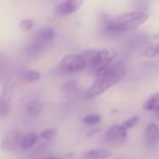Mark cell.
Returning <instances> with one entry per match:
<instances>
[{"label":"cell","mask_w":159,"mask_h":159,"mask_svg":"<svg viewBox=\"0 0 159 159\" xmlns=\"http://www.w3.org/2000/svg\"><path fill=\"white\" fill-rule=\"evenodd\" d=\"M145 143L149 147H156L159 144V128L157 124L151 123L146 127Z\"/></svg>","instance_id":"cell-9"},{"label":"cell","mask_w":159,"mask_h":159,"mask_svg":"<svg viewBox=\"0 0 159 159\" xmlns=\"http://www.w3.org/2000/svg\"><path fill=\"white\" fill-rule=\"evenodd\" d=\"M82 5V1L81 0H67L60 3L56 7L55 11L58 15H67L78 11Z\"/></svg>","instance_id":"cell-8"},{"label":"cell","mask_w":159,"mask_h":159,"mask_svg":"<svg viewBox=\"0 0 159 159\" xmlns=\"http://www.w3.org/2000/svg\"><path fill=\"white\" fill-rule=\"evenodd\" d=\"M77 89H78V84L77 81L75 80H69L63 85V89L67 92H73Z\"/></svg>","instance_id":"cell-21"},{"label":"cell","mask_w":159,"mask_h":159,"mask_svg":"<svg viewBox=\"0 0 159 159\" xmlns=\"http://www.w3.org/2000/svg\"><path fill=\"white\" fill-rule=\"evenodd\" d=\"M55 37V31L54 29L51 27H44L39 30H37L33 34V40L38 41L40 43H43L47 45L49 42H51Z\"/></svg>","instance_id":"cell-10"},{"label":"cell","mask_w":159,"mask_h":159,"mask_svg":"<svg viewBox=\"0 0 159 159\" xmlns=\"http://www.w3.org/2000/svg\"><path fill=\"white\" fill-rule=\"evenodd\" d=\"M25 111L31 116L38 115L43 111V104L38 101H31L26 103Z\"/></svg>","instance_id":"cell-15"},{"label":"cell","mask_w":159,"mask_h":159,"mask_svg":"<svg viewBox=\"0 0 159 159\" xmlns=\"http://www.w3.org/2000/svg\"><path fill=\"white\" fill-rule=\"evenodd\" d=\"M12 91L8 87H4L1 94H0V118L6 117L9 115L11 110L10 99H11Z\"/></svg>","instance_id":"cell-7"},{"label":"cell","mask_w":159,"mask_h":159,"mask_svg":"<svg viewBox=\"0 0 159 159\" xmlns=\"http://www.w3.org/2000/svg\"><path fill=\"white\" fill-rule=\"evenodd\" d=\"M143 110L145 111H159V93L153 94L152 96H150L145 102L143 103L142 106Z\"/></svg>","instance_id":"cell-13"},{"label":"cell","mask_w":159,"mask_h":159,"mask_svg":"<svg viewBox=\"0 0 159 159\" xmlns=\"http://www.w3.org/2000/svg\"><path fill=\"white\" fill-rule=\"evenodd\" d=\"M139 120H140V117L139 116H133L129 119H127L126 121H124L122 123V126L127 130V129H130L132 128H134L138 123H139Z\"/></svg>","instance_id":"cell-19"},{"label":"cell","mask_w":159,"mask_h":159,"mask_svg":"<svg viewBox=\"0 0 159 159\" xmlns=\"http://www.w3.org/2000/svg\"><path fill=\"white\" fill-rule=\"evenodd\" d=\"M127 130L122 125H114L111 127L105 134L106 140L111 143L124 142L127 139Z\"/></svg>","instance_id":"cell-6"},{"label":"cell","mask_w":159,"mask_h":159,"mask_svg":"<svg viewBox=\"0 0 159 159\" xmlns=\"http://www.w3.org/2000/svg\"><path fill=\"white\" fill-rule=\"evenodd\" d=\"M121 78L117 76L112 75H103L97 77L95 83L89 88V89L86 92L87 98H96L106 92L109 89L113 87L115 84H117Z\"/></svg>","instance_id":"cell-4"},{"label":"cell","mask_w":159,"mask_h":159,"mask_svg":"<svg viewBox=\"0 0 159 159\" xmlns=\"http://www.w3.org/2000/svg\"><path fill=\"white\" fill-rule=\"evenodd\" d=\"M45 159H59V158H57V157H47V158H45Z\"/></svg>","instance_id":"cell-25"},{"label":"cell","mask_w":159,"mask_h":159,"mask_svg":"<svg viewBox=\"0 0 159 159\" xmlns=\"http://www.w3.org/2000/svg\"><path fill=\"white\" fill-rule=\"evenodd\" d=\"M84 59L87 67L94 69V71L106 66L115 61L116 53L112 49H86L80 53Z\"/></svg>","instance_id":"cell-2"},{"label":"cell","mask_w":159,"mask_h":159,"mask_svg":"<svg viewBox=\"0 0 159 159\" xmlns=\"http://www.w3.org/2000/svg\"><path fill=\"white\" fill-rule=\"evenodd\" d=\"M46 45L43 43H40L38 41L36 40H32L26 47H25V52L29 55V56H37L38 55L40 52H42V50L45 48Z\"/></svg>","instance_id":"cell-12"},{"label":"cell","mask_w":159,"mask_h":159,"mask_svg":"<svg viewBox=\"0 0 159 159\" xmlns=\"http://www.w3.org/2000/svg\"><path fill=\"white\" fill-rule=\"evenodd\" d=\"M157 53H158V55H159V43L157 44Z\"/></svg>","instance_id":"cell-24"},{"label":"cell","mask_w":159,"mask_h":159,"mask_svg":"<svg viewBox=\"0 0 159 159\" xmlns=\"http://www.w3.org/2000/svg\"><path fill=\"white\" fill-rule=\"evenodd\" d=\"M22 134L19 130L13 129L8 131L1 142V149L4 151H13L20 146L22 141Z\"/></svg>","instance_id":"cell-5"},{"label":"cell","mask_w":159,"mask_h":159,"mask_svg":"<svg viewBox=\"0 0 159 159\" xmlns=\"http://www.w3.org/2000/svg\"><path fill=\"white\" fill-rule=\"evenodd\" d=\"M37 138H38V136L35 132H31V133L26 134L25 136H23L22 138V141L20 143V148L22 150L29 149L30 147L35 145V143L37 142Z\"/></svg>","instance_id":"cell-14"},{"label":"cell","mask_w":159,"mask_h":159,"mask_svg":"<svg viewBox=\"0 0 159 159\" xmlns=\"http://www.w3.org/2000/svg\"><path fill=\"white\" fill-rule=\"evenodd\" d=\"M87 68L86 62L81 54L69 53L65 55L60 63L59 69L64 74H76Z\"/></svg>","instance_id":"cell-3"},{"label":"cell","mask_w":159,"mask_h":159,"mask_svg":"<svg viewBox=\"0 0 159 159\" xmlns=\"http://www.w3.org/2000/svg\"><path fill=\"white\" fill-rule=\"evenodd\" d=\"M101 120L100 116L98 115H95V114H91V115H87L86 116H84L83 118V122L86 125H96L97 123H99Z\"/></svg>","instance_id":"cell-18"},{"label":"cell","mask_w":159,"mask_h":159,"mask_svg":"<svg viewBox=\"0 0 159 159\" xmlns=\"http://www.w3.org/2000/svg\"><path fill=\"white\" fill-rule=\"evenodd\" d=\"M157 116H159V111H158V112H157Z\"/></svg>","instance_id":"cell-26"},{"label":"cell","mask_w":159,"mask_h":159,"mask_svg":"<svg viewBox=\"0 0 159 159\" xmlns=\"http://www.w3.org/2000/svg\"><path fill=\"white\" fill-rule=\"evenodd\" d=\"M56 134H57V129L54 128H50V129H46L42 130L38 136L43 140H51L53 137H55Z\"/></svg>","instance_id":"cell-17"},{"label":"cell","mask_w":159,"mask_h":159,"mask_svg":"<svg viewBox=\"0 0 159 159\" xmlns=\"http://www.w3.org/2000/svg\"><path fill=\"white\" fill-rule=\"evenodd\" d=\"M149 16L142 11H130L114 18L113 20V34H120L135 30L142 25Z\"/></svg>","instance_id":"cell-1"},{"label":"cell","mask_w":159,"mask_h":159,"mask_svg":"<svg viewBox=\"0 0 159 159\" xmlns=\"http://www.w3.org/2000/svg\"><path fill=\"white\" fill-rule=\"evenodd\" d=\"M22 78L25 81H29V82H34V81H37L40 78V74L37 71L35 70H28L25 71L22 74Z\"/></svg>","instance_id":"cell-16"},{"label":"cell","mask_w":159,"mask_h":159,"mask_svg":"<svg viewBox=\"0 0 159 159\" xmlns=\"http://www.w3.org/2000/svg\"><path fill=\"white\" fill-rule=\"evenodd\" d=\"M112 157V152L107 149L90 150L83 155L85 159H107Z\"/></svg>","instance_id":"cell-11"},{"label":"cell","mask_w":159,"mask_h":159,"mask_svg":"<svg viewBox=\"0 0 159 159\" xmlns=\"http://www.w3.org/2000/svg\"><path fill=\"white\" fill-rule=\"evenodd\" d=\"M33 24H34V23H33V20H32L26 19V20H23L21 21L20 27H21V29L23 30V31H28V30H30V29L33 27Z\"/></svg>","instance_id":"cell-22"},{"label":"cell","mask_w":159,"mask_h":159,"mask_svg":"<svg viewBox=\"0 0 159 159\" xmlns=\"http://www.w3.org/2000/svg\"><path fill=\"white\" fill-rule=\"evenodd\" d=\"M143 55H144L145 57H147V58H154V57L158 56L157 44L151 45V46H149L148 48H146V49H145L144 52H143Z\"/></svg>","instance_id":"cell-20"},{"label":"cell","mask_w":159,"mask_h":159,"mask_svg":"<svg viewBox=\"0 0 159 159\" xmlns=\"http://www.w3.org/2000/svg\"><path fill=\"white\" fill-rule=\"evenodd\" d=\"M5 67H6V59L4 57V55L2 53H0V75H1V74L4 73Z\"/></svg>","instance_id":"cell-23"}]
</instances>
